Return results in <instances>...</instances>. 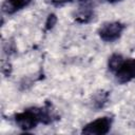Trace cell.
I'll list each match as a JSON object with an SVG mask.
<instances>
[{
	"mask_svg": "<svg viewBox=\"0 0 135 135\" xmlns=\"http://www.w3.org/2000/svg\"><path fill=\"white\" fill-rule=\"evenodd\" d=\"M31 2L32 0H5L2 3V12L8 15H12L26 7Z\"/></svg>",
	"mask_w": 135,
	"mask_h": 135,
	"instance_id": "6",
	"label": "cell"
},
{
	"mask_svg": "<svg viewBox=\"0 0 135 135\" xmlns=\"http://www.w3.org/2000/svg\"><path fill=\"white\" fill-rule=\"evenodd\" d=\"M80 2H81V4L75 15V19H76V21H78L80 23H86L93 17L92 5L90 4L89 0H81Z\"/></svg>",
	"mask_w": 135,
	"mask_h": 135,
	"instance_id": "5",
	"label": "cell"
},
{
	"mask_svg": "<svg viewBox=\"0 0 135 135\" xmlns=\"http://www.w3.org/2000/svg\"><path fill=\"white\" fill-rule=\"evenodd\" d=\"M52 2H53V4H55V5H61V4H63V3H65V2H69V1H71V0H51Z\"/></svg>",
	"mask_w": 135,
	"mask_h": 135,
	"instance_id": "10",
	"label": "cell"
},
{
	"mask_svg": "<svg viewBox=\"0 0 135 135\" xmlns=\"http://www.w3.org/2000/svg\"><path fill=\"white\" fill-rule=\"evenodd\" d=\"M56 22H57V17H56V15H54V14H50V15L47 16L46 21H45V30L49 31V30L53 28L54 25L56 24Z\"/></svg>",
	"mask_w": 135,
	"mask_h": 135,
	"instance_id": "9",
	"label": "cell"
},
{
	"mask_svg": "<svg viewBox=\"0 0 135 135\" xmlns=\"http://www.w3.org/2000/svg\"><path fill=\"white\" fill-rule=\"evenodd\" d=\"M123 61H124V58L120 54H113L109 58V62H108V65H109L110 71L113 72V73H115L120 68V65L122 64Z\"/></svg>",
	"mask_w": 135,
	"mask_h": 135,
	"instance_id": "8",
	"label": "cell"
},
{
	"mask_svg": "<svg viewBox=\"0 0 135 135\" xmlns=\"http://www.w3.org/2000/svg\"><path fill=\"white\" fill-rule=\"evenodd\" d=\"M107 1H109L111 3H115V2H118V1H121V0H107Z\"/></svg>",
	"mask_w": 135,
	"mask_h": 135,
	"instance_id": "11",
	"label": "cell"
},
{
	"mask_svg": "<svg viewBox=\"0 0 135 135\" xmlns=\"http://www.w3.org/2000/svg\"><path fill=\"white\" fill-rule=\"evenodd\" d=\"M109 100V93L108 92H99L97 93L94 98H93V101H92V104H93V108L95 109H101L104 107V104L108 102Z\"/></svg>",
	"mask_w": 135,
	"mask_h": 135,
	"instance_id": "7",
	"label": "cell"
},
{
	"mask_svg": "<svg viewBox=\"0 0 135 135\" xmlns=\"http://www.w3.org/2000/svg\"><path fill=\"white\" fill-rule=\"evenodd\" d=\"M112 124V119L110 117H100L94 121H91L90 123L85 124L82 129V134H89V135H103L107 134Z\"/></svg>",
	"mask_w": 135,
	"mask_h": 135,
	"instance_id": "3",
	"label": "cell"
},
{
	"mask_svg": "<svg viewBox=\"0 0 135 135\" xmlns=\"http://www.w3.org/2000/svg\"><path fill=\"white\" fill-rule=\"evenodd\" d=\"M116 79L120 83H126L135 78V58L124 59L120 68L114 73Z\"/></svg>",
	"mask_w": 135,
	"mask_h": 135,
	"instance_id": "4",
	"label": "cell"
},
{
	"mask_svg": "<svg viewBox=\"0 0 135 135\" xmlns=\"http://www.w3.org/2000/svg\"><path fill=\"white\" fill-rule=\"evenodd\" d=\"M15 122L20 129L24 131H30L34 129L39 122H41L40 109L32 108L26 109L21 113H17L15 115Z\"/></svg>",
	"mask_w": 135,
	"mask_h": 135,
	"instance_id": "1",
	"label": "cell"
},
{
	"mask_svg": "<svg viewBox=\"0 0 135 135\" xmlns=\"http://www.w3.org/2000/svg\"><path fill=\"white\" fill-rule=\"evenodd\" d=\"M123 30H124V24H122L118 21L107 22L99 27L98 34H99V37L103 41L113 42L121 36Z\"/></svg>",
	"mask_w": 135,
	"mask_h": 135,
	"instance_id": "2",
	"label": "cell"
}]
</instances>
